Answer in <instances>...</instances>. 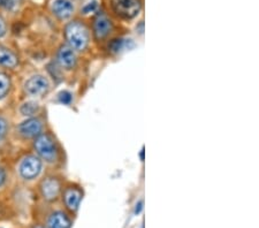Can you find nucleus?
Returning a JSON list of instances; mask_svg holds the SVG:
<instances>
[{
	"label": "nucleus",
	"mask_w": 259,
	"mask_h": 228,
	"mask_svg": "<svg viewBox=\"0 0 259 228\" xmlns=\"http://www.w3.org/2000/svg\"><path fill=\"white\" fill-rule=\"evenodd\" d=\"M72 221L64 212H54L48 219V228H70Z\"/></svg>",
	"instance_id": "f8f14e48"
},
{
	"label": "nucleus",
	"mask_w": 259,
	"mask_h": 228,
	"mask_svg": "<svg viewBox=\"0 0 259 228\" xmlns=\"http://www.w3.org/2000/svg\"><path fill=\"white\" fill-rule=\"evenodd\" d=\"M124 47V40L122 38H115L111 41L110 44V50L112 52H119L120 50H122Z\"/></svg>",
	"instance_id": "a211bd4d"
},
{
	"label": "nucleus",
	"mask_w": 259,
	"mask_h": 228,
	"mask_svg": "<svg viewBox=\"0 0 259 228\" xmlns=\"http://www.w3.org/2000/svg\"><path fill=\"white\" fill-rule=\"evenodd\" d=\"M50 89V83L47 77L41 75H35L29 78L24 84V90L32 97H41L48 93Z\"/></svg>",
	"instance_id": "423d86ee"
},
{
	"label": "nucleus",
	"mask_w": 259,
	"mask_h": 228,
	"mask_svg": "<svg viewBox=\"0 0 259 228\" xmlns=\"http://www.w3.org/2000/svg\"><path fill=\"white\" fill-rule=\"evenodd\" d=\"M33 148L41 159H44L48 163H53L56 161L58 151L56 143H54L53 139L48 134H43L37 136L33 142Z\"/></svg>",
	"instance_id": "7ed1b4c3"
},
{
	"label": "nucleus",
	"mask_w": 259,
	"mask_h": 228,
	"mask_svg": "<svg viewBox=\"0 0 259 228\" xmlns=\"http://www.w3.org/2000/svg\"><path fill=\"white\" fill-rule=\"evenodd\" d=\"M72 94L68 93V91H62V93L59 94V101L60 103L65 104V105H69L72 103Z\"/></svg>",
	"instance_id": "aec40b11"
},
{
	"label": "nucleus",
	"mask_w": 259,
	"mask_h": 228,
	"mask_svg": "<svg viewBox=\"0 0 259 228\" xmlns=\"http://www.w3.org/2000/svg\"><path fill=\"white\" fill-rule=\"evenodd\" d=\"M11 89V80L5 73H0V99L4 98Z\"/></svg>",
	"instance_id": "2eb2a0df"
},
{
	"label": "nucleus",
	"mask_w": 259,
	"mask_h": 228,
	"mask_svg": "<svg viewBox=\"0 0 259 228\" xmlns=\"http://www.w3.org/2000/svg\"><path fill=\"white\" fill-rule=\"evenodd\" d=\"M99 10V5H98V2L97 0H91V2L87 3L84 6L82 7L81 10V13L82 14H90V13H96Z\"/></svg>",
	"instance_id": "f3484780"
},
{
	"label": "nucleus",
	"mask_w": 259,
	"mask_h": 228,
	"mask_svg": "<svg viewBox=\"0 0 259 228\" xmlns=\"http://www.w3.org/2000/svg\"><path fill=\"white\" fill-rule=\"evenodd\" d=\"M22 3L23 0H0V8H4V10L10 12H14L18 10Z\"/></svg>",
	"instance_id": "dca6fc26"
},
{
	"label": "nucleus",
	"mask_w": 259,
	"mask_h": 228,
	"mask_svg": "<svg viewBox=\"0 0 259 228\" xmlns=\"http://www.w3.org/2000/svg\"><path fill=\"white\" fill-rule=\"evenodd\" d=\"M19 171L21 176L26 180H32L39 175L41 171V161L38 157L28 156L21 161Z\"/></svg>",
	"instance_id": "39448f33"
},
{
	"label": "nucleus",
	"mask_w": 259,
	"mask_h": 228,
	"mask_svg": "<svg viewBox=\"0 0 259 228\" xmlns=\"http://www.w3.org/2000/svg\"><path fill=\"white\" fill-rule=\"evenodd\" d=\"M6 31H7V24H6V21H5V19L3 18L2 15H0V38H2V37L5 36Z\"/></svg>",
	"instance_id": "412c9836"
},
{
	"label": "nucleus",
	"mask_w": 259,
	"mask_h": 228,
	"mask_svg": "<svg viewBox=\"0 0 259 228\" xmlns=\"http://www.w3.org/2000/svg\"><path fill=\"white\" fill-rule=\"evenodd\" d=\"M51 12L58 20L66 21L72 18L75 13V5L73 0H53Z\"/></svg>",
	"instance_id": "0eeeda50"
},
{
	"label": "nucleus",
	"mask_w": 259,
	"mask_h": 228,
	"mask_svg": "<svg viewBox=\"0 0 259 228\" xmlns=\"http://www.w3.org/2000/svg\"><path fill=\"white\" fill-rule=\"evenodd\" d=\"M35 228H43V227H40V226H37V227H35Z\"/></svg>",
	"instance_id": "b1692460"
},
{
	"label": "nucleus",
	"mask_w": 259,
	"mask_h": 228,
	"mask_svg": "<svg viewBox=\"0 0 259 228\" xmlns=\"http://www.w3.org/2000/svg\"><path fill=\"white\" fill-rule=\"evenodd\" d=\"M38 110H39L38 104L35 102H27L21 106V113L26 115V117L32 118V115H35L37 112H38Z\"/></svg>",
	"instance_id": "4468645a"
},
{
	"label": "nucleus",
	"mask_w": 259,
	"mask_h": 228,
	"mask_svg": "<svg viewBox=\"0 0 259 228\" xmlns=\"http://www.w3.org/2000/svg\"><path fill=\"white\" fill-rule=\"evenodd\" d=\"M108 5L115 16L124 21H131L140 14L143 0H108Z\"/></svg>",
	"instance_id": "f03ea898"
},
{
	"label": "nucleus",
	"mask_w": 259,
	"mask_h": 228,
	"mask_svg": "<svg viewBox=\"0 0 259 228\" xmlns=\"http://www.w3.org/2000/svg\"><path fill=\"white\" fill-rule=\"evenodd\" d=\"M8 132V123L7 120L0 115V142L6 138Z\"/></svg>",
	"instance_id": "6ab92c4d"
},
{
	"label": "nucleus",
	"mask_w": 259,
	"mask_h": 228,
	"mask_svg": "<svg viewBox=\"0 0 259 228\" xmlns=\"http://www.w3.org/2000/svg\"><path fill=\"white\" fill-rule=\"evenodd\" d=\"M43 122L38 118H29L18 127V132L23 139H36L41 134Z\"/></svg>",
	"instance_id": "6e6552de"
},
{
	"label": "nucleus",
	"mask_w": 259,
	"mask_h": 228,
	"mask_svg": "<svg viewBox=\"0 0 259 228\" xmlns=\"http://www.w3.org/2000/svg\"><path fill=\"white\" fill-rule=\"evenodd\" d=\"M6 182V171L3 167H0V187H3Z\"/></svg>",
	"instance_id": "4be33fe9"
},
{
	"label": "nucleus",
	"mask_w": 259,
	"mask_h": 228,
	"mask_svg": "<svg viewBox=\"0 0 259 228\" xmlns=\"http://www.w3.org/2000/svg\"><path fill=\"white\" fill-rule=\"evenodd\" d=\"M82 198V194L80 190L75 189V188H68L64 194V200H65V204L67 206V209L70 211H76L78 205H80Z\"/></svg>",
	"instance_id": "9b49d317"
},
{
	"label": "nucleus",
	"mask_w": 259,
	"mask_h": 228,
	"mask_svg": "<svg viewBox=\"0 0 259 228\" xmlns=\"http://www.w3.org/2000/svg\"><path fill=\"white\" fill-rule=\"evenodd\" d=\"M142 205H143V203L140 202V203H139V207H136V211H135L136 213H140V211H141V209H142Z\"/></svg>",
	"instance_id": "5701e85b"
},
{
	"label": "nucleus",
	"mask_w": 259,
	"mask_h": 228,
	"mask_svg": "<svg viewBox=\"0 0 259 228\" xmlns=\"http://www.w3.org/2000/svg\"><path fill=\"white\" fill-rule=\"evenodd\" d=\"M113 30V22L104 11H97L93 22V31L96 39H104Z\"/></svg>",
	"instance_id": "20e7f679"
},
{
	"label": "nucleus",
	"mask_w": 259,
	"mask_h": 228,
	"mask_svg": "<svg viewBox=\"0 0 259 228\" xmlns=\"http://www.w3.org/2000/svg\"><path fill=\"white\" fill-rule=\"evenodd\" d=\"M65 36L68 41L69 47L73 50L82 51L84 50L90 39L89 29L84 23L78 20H74L72 22L67 23L65 28Z\"/></svg>",
	"instance_id": "f257e3e1"
},
{
	"label": "nucleus",
	"mask_w": 259,
	"mask_h": 228,
	"mask_svg": "<svg viewBox=\"0 0 259 228\" xmlns=\"http://www.w3.org/2000/svg\"><path fill=\"white\" fill-rule=\"evenodd\" d=\"M58 61L66 69H70L75 66L76 57H75L74 50L69 45H62L58 51Z\"/></svg>",
	"instance_id": "9d476101"
},
{
	"label": "nucleus",
	"mask_w": 259,
	"mask_h": 228,
	"mask_svg": "<svg viewBox=\"0 0 259 228\" xmlns=\"http://www.w3.org/2000/svg\"><path fill=\"white\" fill-rule=\"evenodd\" d=\"M19 59L14 52L3 45H0V66L7 68H14L18 66Z\"/></svg>",
	"instance_id": "ddd939ff"
},
{
	"label": "nucleus",
	"mask_w": 259,
	"mask_h": 228,
	"mask_svg": "<svg viewBox=\"0 0 259 228\" xmlns=\"http://www.w3.org/2000/svg\"><path fill=\"white\" fill-rule=\"evenodd\" d=\"M40 193L47 201H56L60 193L59 181L54 177H48V179L43 180L40 184Z\"/></svg>",
	"instance_id": "1a4fd4ad"
}]
</instances>
